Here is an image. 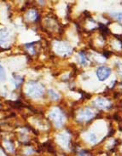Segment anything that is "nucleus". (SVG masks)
Instances as JSON below:
<instances>
[{
    "mask_svg": "<svg viewBox=\"0 0 122 156\" xmlns=\"http://www.w3.org/2000/svg\"><path fill=\"white\" fill-rule=\"evenodd\" d=\"M49 118L53 121L56 128L63 126V122H64V114L63 111L59 109L58 108H55L51 110V113L49 114Z\"/></svg>",
    "mask_w": 122,
    "mask_h": 156,
    "instance_id": "obj_2",
    "label": "nucleus"
},
{
    "mask_svg": "<svg viewBox=\"0 0 122 156\" xmlns=\"http://www.w3.org/2000/svg\"><path fill=\"white\" fill-rule=\"evenodd\" d=\"M5 147H6V148H7V150L8 151H10V152H12L13 149H14V146H13V144L10 143V142H9V141H7V142H5Z\"/></svg>",
    "mask_w": 122,
    "mask_h": 156,
    "instance_id": "obj_12",
    "label": "nucleus"
},
{
    "mask_svg": "<svg viewBox=\"0 0 122 156\" xmlns=\"http://www.w3.org/2000/svg\"><path fill=\"white\" fill-rule=\"evenodd\" d=\"M80 63L81 65H86L87 63V58H86V56L84 55V53H82V52H80Z\"/></svg>",
    "mask_w": 122,
    "mask_h": 156,
    "instance_id": "obj_11",
    "label": "nucleus"
},
{
    "mask_svg": "<svg viewBox=\"0 0 122 156\" xmlns=\"http://www.w3.org/2000/svg\"><path fill=\"white\" fill-rule=\"evenodd\" d=\"M93 116H94V114H93L92 111L88 108H86L84 109L80 110L78 113L77 119L80 121H87V120H90L91 119H92Z\"/></svg>",
    "mask_w": 122,
    "mask_h": 156,
    "instance_id": "obj_4",
    "label": "nucleus"
},
{
    "mask_svg": "<svg viewBox=\"0 0 122 156\" xmlns=\"http://www.w3.org/2000/svg\"><path fill=\"white\" fill-rule=\"evenodd\" d=\"M48 94H49L51 100H53V101H56V100L59 99V95L56 92L55 90H48Z\"/></svg>",
    "mask_w": 122,
    "mask_h": 156,
    "instance_id": "obj_10",
    "label": "nucleus"
},
{
    "mask_svg": "<svg viewBox=\"0 0 122 156\" xmlns=\"http://www.w3.org/2000/svg\"><path fill=\"white\" fill-rule=\"evenodd\" d=\"M93 104L95 107L101 109H108L110 108V102L104 98H97V100L93 101Z\"/></svg>",
    "mask_w": 122,
    "mask_h": 156,
    "instance_id": "obj_6",
    "label": "nucleus"
},
{
    "mask_svg": "<svg viewBox=\"0 0 122 156\" xmlns=\"http://www.w3.org/2000/svg\"><path fill=\"white\" fill-rule=\"evenodd\" d=\"M111 74V69L105 66H102L97 69V76L100 81H104Z\"/></svg>",
    "mask_w": 122,
    "mask_h": 156,
    "instance_id": "obj_5",
    "label": "nucleus"
},
{
    "mask_svg": "<svg viewBox=\"0 0 122 156\" xmlns=\"http://www.w3.org/2000/svg\"><path fill=\"white\" fill-rule=\"evenodd\" d=\"M89 141L91 143H92V144L97 143V136L94 135L93 133H90V135H89Z\"/></svg>",
    "mask_w": 122,
    "mask_h": 156,
    "instance_id": "obj_13",
    "label": "nucleus"
},
{
    "mask_svg": "<svg viewBox=\"0 0 122 156\" xmlns=\"http://www.w3.org/2000/svg\"><path fill=\"white\" fill-rule=\"evenodd\" d=\"M58 138H59V141L60 143H61V144L64 145V147H67V145L68 144V142H69V138L67 137V136L63 134V135H60L59 136H58Z\"/></svg>",
    "mask_w": 122,
    "mask_h": 156,
    "instance_id": "obj_9",
    "label": "nucleus"
},
{
    "mask_svg": "<svg viewBox=\"0 0 122 156\" xmlns=\"http://www.w3.org/2000/svg\"><path fill=\"white\" fill-rule=\"evenodd\" d=\"M44 86L42 84L34 82V81H31L27 84L26 86V93L28 97H32V98H38L44 94Z\"/></svg>",
    "mask_w": 122,
    "mask_h": 156,
    "instance_id": "obj_1",
    "label": "nucleus"
},
{
    "mask_svg": "<svg viewBox=\"0 0 122 156\" xmlns=\"http://www.w3.org/2000/svg\"><path fill=\"white\" fill-rule=\"evenodd\" d=\"M37 16H38V15L35 10H29L26 15V19L27 21H34L37 18Z\"/></svg>",
    "mask_w": 122,
    "mask_h": 156,
    "instance_id": "obj_8",
    "label": "nucleus"
},
{
    "mask_svg": "<svg viewBox=\"0 0 122 156\" xmlns=\"http://www.w3.org/2000/svg\"><path fill=\"white\" fill-rule=\"evenodd\" d=\"M9 37V32L6 29H0V44L4 43Z\"/></svg>",
    "mask_w": 122,
    "mask_h": 156,
    "instance_id": "obj_7",
    "label": "nucleus"
},
{
    "mask_svg": "<svg viewBox=\"0 0 122 156\" xmlns=\"http://www.w3.org/2000/svg\"><path fill=\"white\" fill-rule=\"evenodd\" d=\"M4 78H5V72H4L3 67L0 65V80H4Z\"/></svg>",
    "mask_w": 122,
    "mask_h": 156,
    "instance_id": "obj_14",
    "label": "nucleus"
},
{
    "mask_svg": "<svg viewBox=\"0 0 122 156\" xmlns=\"http://www.w3.org/2000/svg\"><path fill=\"white\" fill-rule=\"evenodd\" d=\"M54 48L56 53H58L59 55H67L71 53V47L69 46L68 44H67L66 43L63 42H56L54 44Z\"/></svg>",
    "mask_w": 122,
    "mask_h": 156,
    "instance_id": "obj_3",
    "label": "nucleus"
}]
</instances>
